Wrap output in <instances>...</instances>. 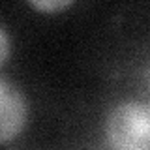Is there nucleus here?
Masks as SVG:
<instances>
[{
  "label": "nucleus",
  "mask_w": 150,
  "mask_h": 150,
  "mask_svg": "<svg viewBox=\"0 0 150 150\" xmlns=\"http://www.w3.org/2000/svg\"><path fill=\"white\" fill-rule=\"evenodd\" d=\"M28 118L26 98L13 81L0 77V144L9 143L23 131Z\"/></svg>",
  "instance_id": "obj_2"
},
{
  "label": "nucleus",
  "mask_w": 150,
  "mask_h": 150,
  "mask_svg": "<svg viewBox=\"0 0 150 150\" xmlns=\"http://www.w3.org/2000/svg\"><path fill=\"white\" fill-rule=\"evenodd\" d=\"M105 139L115 150H150V105L124 100L109 111Z\"/></svg>",
  "instance_id": "obj_1"
},
{
  "label": "nucleus",
  "mask_w": 150,
  "mask_h": 150,
  "mask_svg": "<svg viewBox=\"0 0 150 150\" xmlns=\"http://www.w3.org/2000/svg\"><path fill=\"white\" fill-rule=\"evenodd\" d=\"M28 4L41 13H56L71 6L73 0H28Z\"/></svg>",
  "instance_id": "obj_3"
},
{
  "label": "nucleus",
  "mask_w": 150,
  "mask_h": 150,
  "mask_svg": "<svg viewBox=\"0 0 150 150\" xmlns=\"http://www.w3.org/2000/svg\"><path fill=\"white\" fill-rule=\"evenodd\" d=\"M8 58H9V38L4 26H0V66L6 64Z\"/></svg>",
  "instance_id": "obj_4"
},
{
  "label": "nucleus",
  "mask_w": 150,
  "mask_h": 150,
  "mask_svg": "<svg viewBox=\"0 0 150 150\" xmlns=\"http://www.w3.org/2000/svg\"><path fill=\"white\" fill-rule=\"evenodd\" d=\"M144 83H146V88H148V92H150V66H148L146 73H144Z\"/></svg>",
  "instance_id": "obj_5"
}]
</instances>
